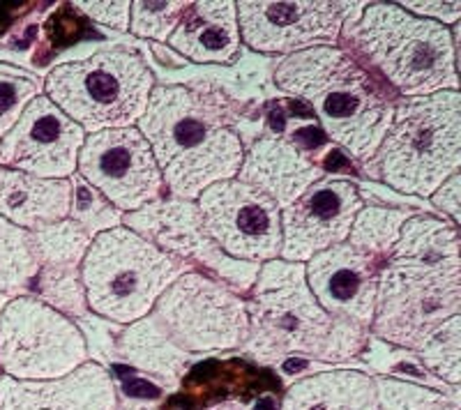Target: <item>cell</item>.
<instances>
[{"label":"cell","instance_id":"obj_1","mask_svg":"<svg viewBox=\"0 0 461 410\" xmlns=\"http://www.w3.org/2000/svg\"><path fill=\"white\" fill-rule=\"evenodd\" d=\"M240 106L212 84H158L139 132L162 171L167 196L196 201L201 192L236 178L245 159L238 132Z\"/></svg>","mask_w":461,"mask_h":410},{"label":"cell","instance_id":"obj_2","mask_svg":"<svg viewBox=\"0 0 461 410\" xmlns=\"http://www.w3.org/2000/svg\"><path fill=\"white\" fill-rule=\"evenodd\" d=\"M245 305L249 330L240 351L266 367L294 358L344 364L360 358L369 342V330L337 321L316 302L304 263H261Z\"/></svg>","mask_w":461,"mask_h":410},{"label":"cell","instance_id":"obj_3","mask_svg":"<svg viewBox=\"0 0 461 410\" xmlns=\"http://www.w3.org/2000/svg\"><path fill=\"white\" fill-rule=\"evenodd\" d=\"M273 81L310 106L323 137L356 162L374 157L393 122L397 97L339 44L286 56L275 65Z\"/></svg>","mask_w":461,"mask_h":410},{"label":"cell","instance_id":"obj_4","mask_svg":"<svg viewBox=\"0 0 461 410\" xmlns=\"http://www.w3.org/2000/svg\"><path fill=\"white\" fill-rule=\"evenodd\" d=\"M459 23L420 19L399 3H365L341 31L339 47L390 88L394 97H425L459 90Z\"/></svg>","mask_w":461,"mask_h":410},{"label":"cell","instance_id":"obj_5","mask_svg":"<svg viewBox=\"0 0 461 410\" xmlns=\"http://www.w3.org/2000/svg\"><path fill=\"white\" fill-rule=\"evenodd\" d=\"M367 164L390 190L429 199L461 169L459 90L397 97L393 122Z\"/></svg>","mask_w":461,"mask_h":410},{"label":"cell","instance_id":"obj_6","mask_svg":"<svg viewBox=\"0 0 461 410\" xmlns=\"http://www.w3.org/2000/svg\"><path fill=\"white\" fill-rule=\"evenodd\" d=\"M189 265L127 227L95 236L81 263L90 314L113 325H131L152 311L164 290Z\"/></svg>","mask_w":461,"mask_h":410},{"label":"cell","instance_id":"obj_7","mask_svg":"<svg viewBox=\"0 0 461 410\" xmlns=\"http://www.w3.org/2000/svg\"><path fill=\"white\" fill-rule=\"evenodd\" d=\"M155 85V74L141 53L113 47L56 65L42 93L86 134H97L137 127Z\"/></svg>","mask_w":461,"mask_h":410},{"label":"cell","instance_id":"obj_8","mask_svg":"<svg viewBox=\"0 0 461 410\" xmlns=\"http://www.w3.org/2000/svg\"><path fill=\"white\" fill-rule=\"evenodd\" d=\"M461 314V258L388 256L378 272L369 334L415 352L436 327Z\"/></svg>","mask_w":461,"mask_h":410},{"label":"cell","instance_id":"obj_9","mask_svg":"<svg viewBox=\"0 0 461 410\" xmlns=\"http://www.w3.org/2000/svg\"><path fill=\"white\" fill-rule=\"evenodd\" d=\"M150 316L192 358L240 351L249 330L245 295L201 270L180 274L155 302Z\"/></svg>","mask_w":461,"mask_h":410},{"label":"cell","instance_id":"obj_10","mask_svg":"<svg viewBox=\"0 0 461 410\" xmlns=\"http://www.w3.org/2000/svg\"><path fill=\"white\" fill-rule=\"evenodd\" d=\"M90 360L79 323L32 295H14L0 314V376L53 380Z\"/></svg>","mask_w":461,"mask_h":410},{"label":"cell","instance_id":"obj_11","mask_svg":"<svg viewBox=\"0 0 461 410\" xmlns=\"http://www.w3.org/2000/svg\"><path fill=\"white\" fill-rule=\"evenodd\" d=\"M362 7L365 3L330 0H240L236 3L240 42L282 58L314 47H335Z\"/></svg>","mask_w":461,"mask_h":410},{"label":"cell","instance_id":"obj_12","mask_svg":"<svg viewBox=\"0 0 461 410\" xmlns=\"http://www.w3.org/2000/svg\"><path fill=\"white\" fill-rule=\"evenodd\" d=\"M205 233L240 263H267L282 254V210L238 178L210 184L196 199Z\"/></svg>","mask_w":461,"mask_h":410},{"label":"cell","instance_id":"obj_13","mask_svg":"<svg viewBox=\"0 0 461 410\" xmlns=\"http://www.w3.org/2000/svg\"><path fill=\"white\" fill-rule=\"evenodd\" d=\"M77 175L122 215L167 196L162 171L139 127L88 134L77 159Z\"/></svg>","mask_w":461,"mask_h":410},{"label":"cell","instance_id":"obj_14","mask_svg":"<svg viewBox=\"0 0 461 410\" xmlns=\"http://www.w3.org/2000/svg\"><path fill=\"white\" fill-rule=\"evenodd\" d=\"M122 227L150 240L155 247L180 258L192 270L212 274L240 295L249 293L257 279V263H240L226 256L205 233L196 201L162 196L141 210L122 217Z\"/></svg>","mask_w":461,"mask_h":410},{"label":"cell","instance_id":"obj_15","mask_svg":"<svg viewBox=\"0 0 461 410\" xmlns=\"http://www.w3.org/2000/svg\"><path fill=\"white\" fill-rule=\"evenodd\" d=\"M88 134L47 95L23 109L10 132L0 138V166L47 180H69Z\"/></svg>","mask_w":461,"mask_h":410},{"label":"cell","instance_id":"obj_16","mask_svg":"<svg viewBox=\"0 0 461 410\" xmlns=\"http://www.w3.org/2000/svg\"><path fill=\"white\" fill-rule=\"evenodd\" d=\"M365 208L357 184L325 175L282 210V254L291 263H307L325 249L348 240L357 212Z\"/></svg>","mask_w":461,"mask_h":410},{"label":"cell","instance_id":"obj_17","mask_svg":"<svg viewBox=\"0 0 461 410\" xmlns=\"http://www.w3.org/2000/svg\"><path fill=\"white\" fill-rule=\"evenodd\" d=\"M381 265V261L344 242L312 256L304 263V279L316 302L332 318L369 330Z\"/></svg>","mask_w":461,"mask_h":410},{"label":"cell","instance_id":"obj_18","mask_svg":"<svg viewBox=\"0 0 461 410\" xmlns=\"http://www.w3.org/2000/svg\"><path fill=\"white\" fill-rule=\"evenodd\" d=\"M118 395L115 379L97 360L53 380L0 376V410H115Z\"/></svg>","mask_w":461,"mask_h":410},{"label":"cell","instance_id":"obj_19","mask_svg":"<svg viewBox=\"0 0 461 410\" xmlns=\"http://www.w3.org/2000/svg\"><path fill=\"white\" fill-rule=\"evenodd\" d=\"M236 178L261 192L284 210L312 184L325 178V171L295 138L266 134L245 147V159Z\"/></svg>","mask_w":461,"mask_h":410},{"label":"cell","instance_id":"obj_20","mask_svg":"<svg viewBox=\"0 0 461 410\" xmlns=\"http://www.w3.org/2000/svg\"><path fill=\"white\" fill-rule=\"evenodd\" d=\"M167 44L187 63L230 65L242 47L236 0L189 3Z\"/></svg>","mask_w":461,"mask_h":410},{"label":"cell","instance_id":"obj_21","mask_svg":"<svg viewBox=\"0 0 461 410\" xmlns=\"http://www.w3.org/2000/svg\"><path fill=\"white\" fill-rule=\"evenodd\" d=\"M111 352L118 362L127 364L134 371H141L146 379L159 383L162 389H168V392H176L180 388L194 360L164 334L150 314L141 321L122 327L118 337L111 342Z\"/></svg>","mask_w":461,"mask_h":410},{"label":"cell","instance_id":"obj_22","mask_svg":"<svg viewBox=\"0 0 461 410\" xmlns=\"http://www.w3.org/2000/svg\"><path fill=\"white\" fill-rule=\"evenodd\" d=\"M72 184L47 180L0 166V217L16 227L35 231L53 221L68 219Z\"/></svg>","mask_w":461,"mask_h":410},{"label":"cell","instance_id":"obj_23","mask_svg":"<svg viewBox=\"0 0 461 410\" xmlns=\"http://www.w3.org/2000/svg\"><path fill=\"white\" fill-rule=\"evenodd\" d=\"M279 410H378L374 376L360 369H330L294 380Z\"/></svg>","mask_w":461,"mask_h":410},{"label":"cell","instance_id":"obj_24","mask_svg":"<svg viewBox=\"0 0 461 410\" xmlns=\"http://www.w3.org/2000/svg\"><path fill=\"white\" fill-rule=\"evenodd\" d=\"M37 263L32 233L0 217V293L28 295L32 289Z\"/></svg>","mask_w":461,"mask_h":410},{"label":"cell","instance_id":"obj_25","mask_svg":"<svg viewBox=\"0 0 461 410\" xmlns=\"http://www.w3.org/2000/svg\"><path fill=\"white\" fill-rule=\"evenodd\" d=\"M413 215L411 210L402 208H385V205H367L357 212L353 221L351 233H348V245L356 247L357 252L367 254L385 263V258L393 254L394 245L399 240L402 227L406 219Z\"/></svg>","mask_w":461,"mask_h":410},{"label":"cell","instance_id":"obj_26","mask_svg":"<svg viewBox=\"0 0 461 410\" xmlns=\"http://www.w3.org/2000/svg\"><path fill=\"white\" fill-rule=\"evenodd\" d=\"M31 233L40 270H81L93 242V237L72 219L53 221Z\"/></svg>","mask_w":461,"mask_h":410},{"label":"cell","instance_id":"obj_27","mask_svg":"<svg viewBox=\"0 0 461 410\" xmlns=\"http://www.w3.org/2000/svg\"><path fill=\"white\" fill-rule=\"evenodd\" d=\"M415 358L431 379L440 380L447 388H459L461 383V314L452 316L440 327H436L425 343L415 351Z\"/></svg>","mask_w":461,"mask_h":410},{"label":"cell","instance_id":"obj_28","mask_svg":"<svg viewBox=\"0 0 461 410\" xmlns=\"http://www.w3.org/2000/svg\"><path fill=\"white\" fill-rule=\"evenodd\" d=\"M69 184H72V199H69L68 219L84 228L90 237L111 231L115 227H122L125 215L115 210L113 205L100 192L93 190L81 175L74 174L69 178Z\"/></svg>","mask_w":461,"mask_h":410},{"label":"cell","instance_id":"obj_29","mask_svg":"<svg viewBox=\"0 0 461 410\" xmlns=\"http://www.w3.org/2000/svg\"><path fill=\"white\" fill-rule=\"evenodd\" d=\"M189 3L185 0H134L130 7V28L131 35L152 40V42H168L171 32L178 26L180 16L185 14Z\"/></svg>","mask_w":461,"mask_h":410},{"label":"cell","instance_id":"obj_30","mask_svg":"<svg viewBox=\"0 0 461 410\" xmlns=\"http://www.w3.org/2000/svg\"><path fill=\"white\" fill-rule=\"evenodd\" d=\"M376 383L378 410H425L446 399H459L455 395H443L429 385H418L411 380L374 376Z\"/></svg>","mask_w":461,"mask_h":410},{"label":"cell","instance_id":"obj_31","mask_svg":"<svg viewBox=\"0 0 461 410\" xmlns=\"http://www.w3.org/2000/svg\"><path fill=\"white\" fill-rule=\"evenodd\" d=\"M42 95L35 79L0 69V138L10 132L28 104Z\"/></svg>","mask_w":461,"mask_h":410},{"label":"cell","instance_id":"obj_32","mask_svg":"<svg viewBox=\"0 0 461 410\" xmlns=\"http://www.w3.org/2000/svg\"><path fill=\"white\" fill-rule=\"evenodd\" d=\"M72 7H77L81 14L100 26L121 32L130 28L131 0H79V3H72Z\"/></svg>","mask_w":461,"mask_h":410},{"label":"cell","instance_id":"obj_33","mask_svg":"<svg viewBox=\"0 0 461 410\" xmlns=\"http://www.w3.org/2000/svg\"><path fill=\"white\" fill-rule=\"evenodd\" d=\"M399 5L411 14L420 16V19H429V22L440 23V26L452 28L459 23L461 19V3H413V0H399Z\"/></svg>","mask_w":461,"mask_h":410},{"label":"cell","instance_id":"obj_34","mask_svg":"<svg viewBox=\"0 0 461 410\" xmlns=\"http://www.w3.org/2000/svg\"><path fill=\"white\" fill-rule=\"evenodd\" d=\"M431 205H434L436 210L443 212V219L447 217L450 224H455L459 228V219H461V174L450 175L446 183L440 184L438 190L429 196Z\"/></svg>","mask_w":461,"mask_h":410},{"label":"cell","instance_id":"obj_35","mask_svg":"<svg viewBox=\"0 0 461 410\" xmlns=\"http://www.w3.org/2000/svg\"><path fill=\"white\" fill-rule=\"evenodd\" d=\"M115 410H164L152 399H134V397H121L118 395V404Z\"/></svg>","mask_w":461,"mask_h":410},{"label":"cell","instance_id":"obj_36","mask_svg":"<svg viewBox=\"0 0 461 410\" xmlns=\"http://www.w3.org/2000/svg\"><path fill=\"white\" fill-rule=\"evenodd\" d=\"M425 410H459V399H446V401H440V404L431 406V408H425Z\"/></svg>","mask_w":461,"mask_h":410},{"label":"cell","instance_id":"obj_37","mask_svg":"<svg viewBox=\"0 0 461 410\" xmlns=\"http://www.w3.org/2000/svg\"><path fill=\"white\" fill-rule=\"evenodd\" d=\"M10 302V295L0 293V314H3V309H5V305Z\"/></svg>","mask_w":461,"mask_h":410}]
</instances>
